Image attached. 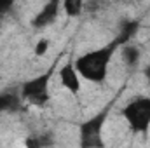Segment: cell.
Returning <instances> with one entry per match:
<instances>
[{
  "label": "cell",
  "instance_id": "obj_1",
  "mask_svg": "<svg viewBox=\"0 0 150 148\" xmlns=\"http://www.w3.org/2000/svg\"><path fill=\"white\" fill-rule=\"evenodd\" d=\"M126 42V38H122L120 35L117 38H113L110 44L94 49V51H87L84 54H80L75 59V68L80 73L82 78L93 82V84H101L107 80L108 75V68H110V61H112L113 54L119 47H122Z\"/></svg>",
  "mask_w": 150,
  "mask_h": 148
},
{
  "label": "cell",
  "instance_id": "obj_2",
  "mask_svg": "<svg viewBox=\"0 0 150 148\" xmlns=\"http://www.w3.org/2000/svg\"><path fill=\"white\" fill-rule=\"evenodd\" d=\"M51 77H52V70L44 72V73H40L37 77H33V78H30V80H26V82H23L21 87H19L23 101H26L32 106L44 108L49 103V99H51V94H49Z\"/></svg>",
  "mask_w": 150,
  "mask_h": 148
},
{
  "label": "cell",
  "instance_id": "obj_3",
  "mask_svg": "<svg viewBox=\"0 0 150 148\" xmlns=\"http://www.w3.org/2000/svg\"><path fill=\"white\" fill-rule=\"evenodd\" d=\"M120 113L133 132L147 134L150 131V98H136L129 101Z\"/></svg>",
  "mask_w": 150,
  "mask_h": 148
},
{
  "label": "cell",
  "instance_id": "obj_4",
  "mask_svg": "<svg viewBox=\"0 0 150 148\" xmlns=\"http://www.w3.org/2000/svg\"><path fill=\"white\" fill-rule=\"evenodd\" d=\"M110 106H107L105 110L98 111L96 115H93L91 118L84 120L79 125V134H80V147L82 148H103V127L107 122Z\"/></svg>",
  "mask_w": 150,
  "mask_h": 148
},
{
  "label": "cell",
  "instance_id": "obj_5",
  "mask_svg": "<svg viewBox=\"0 0 150 148\" xmlns=\"http://www.w3.org/2000/svg\"><path fill=\"white\" fill-rule=\"evenodd\" d=\"M61 9H63V0H47V4L32 19V26L33 28H45V26L52 25L56 21V18H58Z\"/></svg>",
  "mask_w": 150,
  "mask_h": 148
},
{
  "label": "cell",
  "instance_id": "obj_6",
  "mask_svg": "<svg viewBox=\"0 0 150 148\" xmlns=\"http://www.w3.org/2000/svg\"><path fill=\"white\" fill-rule=\"evenodd\" d=\"M82 77L77 72L75 68V63L68 61L67 65H63L59 68V82L61 85L70 92V94H79L80 92V87H82Z\"/></svg>",
  "mask_w": 150,
  "mask_h": 148
},
{
  "label": "cell",
  "instance_id": "obj_7",
  "mask_svg": "<svg viewBox=\"0 0 150 148\" xmlns=\"http://www.w3.org/2000/svg\"><path fill=\"white\" fill-rule=\"evenodd\" d=\"M23 98L19 89H4L0 91V113H16L21 110Z\"/></svg>",
  "mask_w": 150,
  "mask_h": 148
},
{
  "label": "cell",
  "instance_id": "obj_8",
  "mask_svg": "<svg viewBox=\"0 0 150 148\" xmlns=\"http://www.w3.org/2000/svg\"><path fill=\"white\" fill-rule=\"evenodd\" d=\"M120 54H122V61H124L126 65H129V66L136 65V63L140 61V56H142V54H140V49L134 47V45H129V44H124V45H122Z\"/></svg>",
  "mask_w": 150,
  "mask_h": 148
},
{
  "label": "cell",
  "instance_id": "obj_9",
  "mask_svg": "<svg viewBox=\"0 0 150 148\" xmlns=\"http://www.w3.org/2000/svg\"><path fill=\"white\" fill-rule=\"evenodd\" d=\"M84 9V0H63V12L68 18H79Z\"/></svg>",
  "mask_w": 150,
  "mask_h": 148
},
{
  "label": "cell",
  "instance_id": "obj_10",
  "mask_svg": "<svg viewBox=\"0 0 150 148\" xmlns=\"http://www.w3.org/2000/svg\"><path fill=\"white\" fill-rule=\"evenodd\" d=\"M138 28H140L138 21H126L122 25V28H120V37L126 38V42H129L131 37H134V33L138 32Z\"/></svg>",
  "mask_w": 150,
  "mask_h": 148
},
{
  "label": "cell",
  "instance_id": "obj_11",
  "mask_svg": "<svg viewBox=\"0 0 150 148\" xmlns=\"http://www.w3.org/2000/svg\"><path fill=\"white\" fill-rule=\"evenodd\" d=\"M49 47H51V40L47 37H42L38 38L37 42H35V45H33V54L37 56V58H42L47 51H49Z\"/></svg>",
  "mask_w": 150,
  "mask_h": 148
},
{
  "label": "cell",
  "instance_id": "obj_12",
  "mask_svg": "<svg viewBox=\"0 0 150 148\" xmlns=\"http://www.w3.org/2000/svg\"><path fill=\"white\" fill-rule=\"evenodd\" d=\"M14 2H16V0H0V16L7 14V12L12 9Z\"/></svg>",
  "mask_w": 150,
  "mask_h": 148
},
{
  "label": "cell",
  "instance_id": "obj_13",
  "mask_svg": "<svg viewBox=\"0 0 150 148\" xmlns=\"http://www.w3.org/2000/svg\"><path fill=\"white\" fill-rule=\"evenodd\" d=\"M143 75H145V78L149 80V84H150V63L145 66V68H143Z\"/></svg>",
  "mask_w": 150,
  "mask_h": 148
}]
</instances>
